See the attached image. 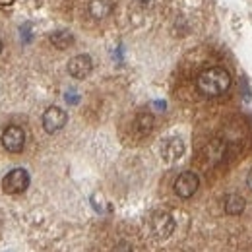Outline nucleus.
Instances as JSON below:
<instances>
[{
    "mask_svg": "<svg viewBox=\"0 0 252 252\" xmlns=\"http://www.w3.org/2000/svg\"><path fill=\"white\" fill-rule=\"evenodd\" d=\"M136 130H138V134H142V136L150 134V132L154 130V115H150V113H140V115L136 117Z\"/></svg>",
    "mask_w": 252,
    "mask_h": 252,
    "instance_id": "f8f14e48",
    "label": "nucleus"
},
{
    "mask_svg": "<svg viewBox=\"0 0 252 252\" xmlns=\"http://www.w3.org/2000/svg\"><path fill=\"white\" fill-rule=\"evenodd\" d=\"M247 185H249V189L252 190V169H251V173H249V177H247Z\"/></svg>",
    "mask_w": 252,
    "mask_h": 252,
    "instance_id": "2eb2a0df",
    "label": "nucleus"
},
{
    "mask_svg": "<svg viewBox=\"0 0 252 252\" xmlns=\"http://www.w3.org/2000/svg\"><path fill=\"white\" fill-rule=\"evenodd\" d=\"M183 154H185V142L181 138L171 136V138L161 142V158L165 159L167 163H173V161L181 159Z\"/></svg>",
    "mask_w": 252,
    "mask_h": 252,
    "instance_id": "0eeeda50",
    "label": "nucleus"
},
{
    "mask_svg": "<svg viewBox=\"0 0 252 252\" xmlns=\"http://www.w3.org/2000/svg\"><path fill=\"white\" fill-rule=\"evenodd\" d=\"M200 187V179H198V175L196 173H192V171H185V173H181L179 177H177V181H175V194L179 196V198H190V196H194V192L198 190Z\"/></svg>",
    "mask_w": 252,
    "mask_h": 252,
    "instance_id": "39448f33",
    "label": "nucleus"
},
{
    "mask_svg": "<svg viewBox=\"0 0 252 252\" xmlns=\"http://www.w3.org/2000/svg\"><path fill=\"white\" fill-rule=\"evenodd\" d=\"M150 225H152V233L156 235V239H159V241L169 239L173 235V231H175V220L167 212L154 214L152 220H150Z\"/></svg>",
    "mask_w": 252,
    "mask_h": 252,
    "instance_id": "20e7f679",
    "label": "nucleus"
},
{
    "mask_svg": "<svg viewBox=\"0 0 252 252\" xmlns=\"http://www.w3.org/2000/svg\"><path fill=\"white\" fill-rule=\"evenodd\" d=\"M113 252H136V251H134V247H132L130 243H121V245L115 247V251Z\"/></svg>",
    "mask_w": 252,
    "mask_h": 252,
    "instance_id": "ddd939ff",
    "label": "nucleus"
},
{
    "mask_svg": "<svg viewBox=\"0 0 252 252\" xmlns=\"http://www.w3.org/2000/svg\"><path fill=\"white\" fill-rule=\"evenodd\" d=\"M196 86L208 97H220L229 90L231 76L223 68H206V70L200 72V76L196 80Z\"/></svg>",
    "mask_w": 252,
    "mask_h": 252,
    "instance_id": "f257e3e1",
    "label": "nucleus"
},
{
    "mask_svg": "<svg viewBox=\"0 0 252 252\" xmlns=\"http://www.w3.org/2000/svg\"><path fill=\"white\" fill-rule=\"evenodd\" d=\"M88 8H90V14L94 20H105L113 12V2L111 0H92Z\"/></svg>",
    "mask_w": 252,
    "mask_h": 252,
    "instance_id": "1a4fd4ad",
    "label": "nucleus"
},
{
    "mask_svg": "<svg viewBox=\"0 0 252 252\" xmlns=\"http://www.w3.org/2000/svg\"><path fill=\"white\" fill-rule=\"evenodd\" d=\"M2 146L10 154H20L24 150V146H26V132H24V128H20V126L16 125L8 126L2 132Z\"/></svg>",
    "mask_w": 252,
    "mask_h": 252,
    "instance_id": "7ed1b4c3",
    "label": "nucleus"
},
{
    "mask_svg": "<svg viewBox=\"0 0 252 252\" xmlns=\"http://www.w3.org/2000/svg\"><path fill=\"white\" fill-rule=\"evenodd\" d=\"M51 43H53V47H57V49H68V47H72V43H74V35L70 32H66V30H59V32H53L51 33Z\"/></svg>",
    "mask_w": 252,
    "mask_h": 252,
    "instance_id": "9b49d317",
    "label": "nucleus"
},
{
    "mask_svg": "<svg viewBox=\"0 0 252 252\" xmlns=\"http://www.w3.org/2000/svg\"><path fill=\"white\" fill-rule=\"evenodd\" d=\"M92 70H94V63H92V59L88 55H78L68 63V74L72 78H76V80L88 78L92 74Z\"/></svg>",
    "mask_w": 252,
    "mask_h": 252,
    "instance_id": "6e6552de",
    "label": "nucleus"
},
{
    "mask_svg": "<svg viewBox=\"0 0 252 252\" xmlns=\"http://www.w3.org/2000/svg\"><path fill=\"white\" fill-rule=\"evenodd\" d=\"M156 107H158V109H165V103H161V101H158V103H156Z\"/></svg>",
    "mask_w": 252,
    "mask_h": 252,
    "instance_id": "f3484780",
    "label": "nucleus"
},
{
    "mask_svg": "<svg viewBox=\"0 0 252 252\" xmlns=\"http://www.w3.org/2000/svg\"><path fill=\"white\" fill-rule=\"evenodd\" d=\"M245 206H247V202H245V198L239 196V194H229V196L225 198V204H223L225 214H229V216H239V214H243Z\"/></svg>",
    "mask_w": 252,
    "mask_h": 252,
    "instance_id": "9d476101",
    "label": "nucleus"
},
{
    "mask_svg": "<svg viewBox=\"0 0 252 252\" xmlns=\"http://www.w3.org/2000/svg\"><path fill=\"white\" fill-rule=\"evenodd\" d=\"M66 101H68V103H78V95L68 92V94H66Z\"/></svg>",
    "mask_w": 252,
    "mask_h": 252,
    "instance_id": "4468645a",
    "label": "nucleus"
},
{
    "mask_svg": "<svg viewBox=\"0 0 252 252\" xmlns=\"http://www.w3.org/2000/svg\"><path fill=\"white\" fill-rule=\"evenodd\" d=\"M66 121H68V115L61 107H49L45 111V115H43V128H45V132L55 134V132L63 130Z\"/></svg>",
    "mask_w": 252,
    "mask_h": 252,
    "instance_id": "423d86ee",
    "label": "nucleus"
},
{
    "mask_svg": "<svg viewBox=\"0 0 252 252\" xmlns=\"http://www.w3.org/2000/svg\"><path fill=\"white\" fill-rule=\"evenodd\" d=\"M14 0H0V6H10Z\"/></svg>",
    "mask_w": 252,
    "mask_h": 252,
    "instance_id": "dca6fc26",
    "label": "nucleus"
},
{
    "mask_svg": "<svg viewBox=\"0 0 252 252\" xmlns=\"http://www.w3.org/2000/svg\"><path fill=\"white\" fill-rule=\"evenodd\" d=\"M0 53H2V41H0Z\"/></svg>",
    "mask_w": 252,
    "mask_h": 252,
    "instance_id": "a211bd4d",
    "label": "nucleus"
},
{
    "mask_svg": "<svg viewBox=\"0 0 252 252\" xmlns=\"http://www.w3.org/2000/svg\"><path fill=\"white\" fill-rule=\"evenodd\" d=\"M30 187V173L26 169H12L4 181H2V189L6 194H22Z\"/></svg>",
    "mask_w": 252,
    "mask_h": 252,
    "instance_id": "f03ea898",
    "label": "nucleus"
}]
</instances>
